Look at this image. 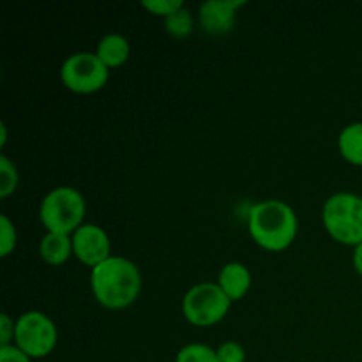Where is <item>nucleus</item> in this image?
I'll return each instance as SVG.
<instances>
[{
  "mask_svg": "<svg viewBox=\"0 0 362 362\" xmlns=\"http://www.w3.org/2000/svg\"><path fill=\"white\" fill-rule=\"evenodd\" d=\"M39 257L52 267H60L73 257V240L71 235L46 232L39 240Z\"/></svg>",
  "mask_w": 362,
  "mask_h": 362,
  "instance_id": "obj_12",
  "label": "nucleus"
},
{
  "mask_svg": "<svg viewBox=\"0 0 362 362\" xmlns=\"http://www.w3.org/2000/svg\"><path fill=\"white\" fill-rule=\"evenodd\" d=\"M352 265H354V269H356L357 274H359L361 278H362V243L357 244V246L354 247Z\"/></svg>",
  "mask_w": 362,
  "mask_h": 362,
  "instance_id": "obj_22",
  "label": "nucleus"
},
{
  "mask_svg": "<svg viewBox=\"0 0 362 362\" xmlns=\"http://www.w3.org/2000/svg\"><path fill=\"white\" fill-rule=\"evenodd\" d=\"M110 80V69L94 52H78L60 66V81L74 94L88 95L103 90Z\"/></svg>",
  "mask_w": 362,
  "mask_h": 362,
  "instance_id": "obj_7",
  "label": "nucleus"
},
{
  "mask_svg": "<svg viewBox=\"0 0 362 362\" xmlns=\"http://www.w3.org/2000/svg\"><path fill=\"white\" fill-rule=\"evenodd\" d=\"M216 283L232 303H237L250 293L253 276H251L247 265L240 264V262H230V264L223 265Z\"/></svg>",
  "mask_w": 362,
  "mask_h": 362,
  "instance_id": "obj_10",
  "label": "nucleus"
},
{
  "mask_svg": "<svg viewBox=\"0 0 362 362\" xmlns=\"http://www.w3.org/2000/svg\"><path fill=\"white\" fill-rule=\"evenodd\" d=\"M247 232L253 243L269 253L288 250L299 233L296 211L281 200H262L247 211Z\"/></svg>",
  "mask_w": 362,
  "mask_h": 362,
  "instance_id": "obj_2",
  "label": "nucleus"
},
{
  "mask_svg": "<svg viewBox=\"0 0 362 362\" xmlns=\"http://www.w3.org/2000/svg\"><path fill=\"white\" fill-rule=\"evenodd\" d=\"M244 6V0H207L198 9L200 27L211 35L228 34L237 21V11Z\"/></svg>",
  "mask_w": 362,
  "mask_h": 362,
  "instance_id": "obj_9",
  "label": "nucleus"
},
{
  "mask_svg": "<svg viewBox=\"0 0 362 362\" xmlns=\"http://www.w3.org/2000/svg\"><path fill=\"white\" fill-rule=\"evenodd\" d=\"M71 240H73V257L90 271L113 257L110 235L103 226L94 225V223L81 225L71 235Z\"/></svg>",
  "mask_w": 362,
  "mask_h": 362,
  "instance_id": "obj_8",
  "label": "nucleus"
},
{
  "mask_svg": "<svg viewBox=\"0 0 362 362\" xmlns=\"http://www.w3.org/2000/svg\"><path fill=\"white\" fill-rule=\"evenodd\" d=\"M18 244V232L14 223L6 214L0 216V257L7 258Z\"/></svg>",
  "mask_w": 362,
  "mask_h": 362,
  "instance_id": "obj_17",
  "label": "nucleus"
},
{
  "mask_svg": "<svg viewBox=\"0 0 362 362\" xmlns=\"http://www.w3.org/2000/svg\"><path fill=\"white\" fill-rule=\"evenodd\" d=\"M59 343V329L57 324L42 311H25L16 318V334L14 345L23 350L32 361L45 359Z\"/></svg>",
  "mask_w": 362,
  "mask_h": 362,
  "instance_id": "obj_6",
  "label": "nucleus"
},
{
  "mask_svg": "<svg viewBox=\"0 0 362 362\" xmlns=\"http://www.w3.org/2000/svg\"><path fill=\"white\" fill-rule=\"evenodd\" d=\"M219 362H246V350L237 341H225L216 349Z\"/></svg>",
  "mask_w": 362,
  "mask_h": 362,
  "instance_id": "obj_19",
  "label": "nucleus"
},
{
  "mask_svg": "<svg viewBox=\"0 0 362 362\" xmlns=\"http://www.w3.org/2000/svg\"><path fill=\"white\" fill-rule=\"evenodd\" d=\"M175 362H219L218 352L204 343H189L177 352Z\"/></svg>",
  "mask_w": 362,
  "mask_h": 362,
  "instance_id": "obj_16",
  "label": "nucleus"
},
{
  "mask_svg": "<svg viewBox=\"0 0 362 362\" xmlns=\"http://www.w3.org/2000/svg\"><path fill=\"white\" fill-rule=\"evenodd\" d=\"M95 55L110 71L122 67L131 57V45L126 35L122 34H106L99 39L95 46Z\"/></svg>",
  "mask_w": 362,
  "mask_h": 362,
  "instance_id": "obj_11",
  "label": "nucleus"
},
{
  "mask_svg": "<svg viewBox=\"0 0 362 362\" xmlns=\"http://www.w3.org/2000/svg\"><path fill=\"white\" fill-rule=\"evenodd\" d=\"M322 225L332 240L356 247L362 243V197L339 191L331 194L322 207Z\"/></svg>",
  "mask_w": 362,
  "mask_h": 362,
  "instance_id": "obj_3",
  "label": "nucleus"
},
{
  "mask_svg": "<svg viewBox=\"0 0 362 362\" xmlns=\"http://www.w3.org/2000/svg\"><path fill=\"white\" fill-rule=\"evenodd\" d=\"M165 32L173 39H186L194 30V16L186 6L180 7L172 16L165 18Z\"/></svg>",
  "mask_w": 362,
  "mask_h": 362,
  "instance_id": "obj_14",
  "label": "nucleus"
},
{
  "mask_svg": "<svg viewBox=\"0 0 362 362\" xmlns=\"http://www.w3.org/2000/svg\"><path fill=\"white\" fill-rule=\"evenodd\" d=\"M0 362H32V359L16 345H7L0 346Z\"/></svg>",
  "mask_w": 362,
  "mask_h": 362,
  "instance_id": "obj_21",
  "label": "nucleus"
},
{
  "mask_svg": "<svg viewBox=\"0 0 362 362\" xmlns=\"http://www.w3.org/2000/svg\"><path fill=\"white\" fill-rule=\"evenodd\" d=\"M141 7L154 16L165 20V18L177 13L180 7H184V2H180V0H145V2H141Z\"/></svg>",
  "mask_w": 362,
  "mask_h": 362,
  "instance_id": "obj_18",
  "label": "nucleus"
},
{
  "mask_svg": "<svg viewBox=\"0 0 362 362\" xmlns=\"http://www.w3.org/2000/svg\"><path fill=\"white\" fill-rule=\"evenodd\" d=\"M232 304L218 283L204 281L186 292L182 299V315L194 327H214L228 315Z\"/></svg>",
  "mask_w": 362,
  "mask_h": 362,
  "instance_id": "obj_5",
  "label": "nucleus"
},
{
  "mask_svg": "<svg viewBox=\"0 0 362 362\" xmlns=\"http://www.w3.org/2000/svg\"><path fill=\"white\" fill-rule=\"evenodd\" d=\"M341 158L354 166H362V122L349 124L338 136Z\"/></svg>",
  "mask_w": 362,
  "mask_h": 362,
  "instance_id": "obj_13",
  "label": "nucleus"
},
{
  "mask_svg": "<svg viewBox=\"0 0 362 362\" xmlns=\"http://www.w3.org/2000/svg\"><path fill=\"white\" fill-rule=\"evenodd\" d=\"M144 286L141 271L133 260L113 255L90 271V290L103 308L126 310L138 300Z\"/></svg>",
  "mask_w": 362,
  "mask_h": 362,
  "instance_id": "obj_1",
  "label": "nucleus"
},
{
  "mask_svg": "<svg viewBox=\"0 0 362 362\" xmlns=\"http://www.w3.org/2000/svg\"><path fill=\"white\" fill-rule=\"evenodd\" d=\"M18 184H20V173L16 165L6 154H0V198L6 200L14 194Z\"/></svg>",
  "mask_w": 362,
  "mask_h": 362,
  "instance_id": "obj_15",
  "label": "nucleus"
},
{
  "mask_svg": "<svg viewBox=\"0 0 362 362\" xmlns=\"http://www.w3.org/2000/svg\"><path fill=\"white\" fill-rule=\"evenodd\" d=\"M7 144V126L6 124H0V147H6Z\"/></svg>",
  "mask_w": 362,
  "mask_h": 362,
  "instance_id": "obj_23",
  "label": "nucleus"
},
{
  "mask_svg": "<svg viewBox=\"0 0 362 362\" xmlns=\"http://www.w3.org/2000/svg\"><path fill=\"white\" fill-rule=\"evenodd\" d=\"M14 334H16V320L7 313L0 315V346L14 345Z\"/></svg>",
  "mask_w": 362,
  "mask_h": 362,
  "instance_id": "obj_20",
  "label": "nucleus"
},
{
  "mask_svg": "<svg viewBox=\"0 0 362 362\" xmlns=\"http://www.w3.org/2000/svg\"><path fill=\"white\" fill-rule=\"evenodd\" d=\"M87 202L85 197L71 186H59L49 191L39 205V219L46 232L73 235L85 225Z\"/></svg>",
  "mask_w": 362,
  "mask_h": 362,
  "instance_id": "obj_4",
  "label": "nucleus"
}]
</instances>
